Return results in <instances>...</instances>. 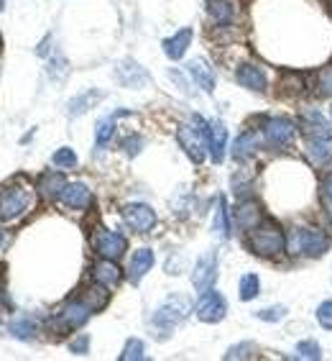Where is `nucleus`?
Returning <instances> with one entry per match:
<instances>
[{"instance_id": "obj_22", "label": "nucleus", "mask_w": 332, "mask_h": 361, "mask_svg": "<svg viewBox=\"0 0 332 361\" xmlns=\"http://www.w3.org/2000/svg\"><path fill=\"white\" fill-rule=\"evenodd\" d=\"M92 277H95V282H100L105 287H115L120 282V269L115 267L113 259H103V262H97L92 267Z\"/></svg>"}, {"instance_id": "obj_34", "label": "nucleus", "mask_w": 332, "mask_h": 361, "mask_svg": "<svg viewBox=\"0 0 332 361\" xmlns=\"http://www.w3.org/2000/svg\"><path fill=\"white\" fill-rule=\"evenodd\" d=\"M314 92H317L319 97H330L332 95V67L319 70L317 82H314Z\"/></svg>"}, {"instance_id": "obj_30", "label": "nucleus", "mask_w": 332, "mask_h": 361, "mask_svg": "<svg viewBox=\"0 0 332 361\" xmlns=\"http://www.w3.org/2000/svg\"><path fill=\"white\" fill-rule=\"evenodd\" d=\"M79 298H82L92 310H100V307L108 305V292H105V285H100V282H97L95 287H87Z\"/></svg>"}, {"instance_id": "obj_18", "label": "nucleus", "mask_w": 332, "mask_h": 361, "mask_svg": "<svg viewBox=\"0 0 332 361\" xmlns=\"http://www.w3.org/2000/svg\"><path fill=\"white\" fill-rule=\"evenodd\" d=\"M233 218H236V226L241 231H253L258 226V221H261V208H258V202L245 200L236 208Z\"/></svg>"}, {"instance_id": "obj_2", "label": "nucleus", "mask_w": 332, "mask_h": 361, "mask_svg": "<svg viewBox=\"0 0 332 361\" xmlns=\"http://www.w3.org/2000/svg\"><path fill=\"white\" fill-rule=\"evenodd\" d=\"M208 133H210V123L202 121L200 116H192V121L179 126V131H177V141H179L181 149L187 152V157L194 164H202V161H205V154L210 152Z\"/></svg>"}, {"instance_id": "obj_3", "label": "nucleus", "mask_w": 332, "mask_h": 361, "mask_svg": "<svg viewBox=\"0 0 332 361\" xmlns=\"http://www.w3.org/2000/svg\"><path fill=\"white\" fill-rule=\"evenodd\" d=\"M330 249V238L317 228H291L286 236V251L291 257H322Z\"/></svg>"}, {"instance_id": "obj_15", "label": "nucleus", "mask_w": 332, "mask_h": 361, "mask_svg": "<svg viewBox=\"0 0 332 361\" xmlns=\"http://www.w3.org/2000/svg\"><path fill=\"white\" fill-rule=\"evenodd\" d=\"M299 121H302L307 139H330V123L319 111H305Z\"/></svg>"}, {"instance_id": "obj_39", "label": "nucleus", "mask_w": 332, "mask_h": 361, "mask_svg": "<svg viewBox=\"0 0 332 361\" xmlns=\"http://www.w3.org/2000/svg\"><path fill=\"white\" fill-rule=\"evenodd\" d=\"M70 351L77 356H84L87 351H90V336H77L75 341H70Z\"/></svg>"}, {"instance_id": "obj_43", "label": "nucleus", "mask_w": 332, "mask_h": 361, "mask_svg": "<svg viewBox=\"0 0 332 361\" xmlns=\"http://www.w3.org/2000/svg\"><path fill=\"white\" fill-rule=\"evenodd\" d=\"M0 243H3V231H0Z\"/></svg>"}, {"instance_id": "obj_23", "label": "nucleus", "mask_w": 332, "mask_h": 361, "mask_svg": "<svg viewBox=\"0 0 332 361\" xmlns=\"http://www.w3.org/2000/svg\"><path fill=\"white\" fill-rule=\"evenodd\" d=\"M258 149V136L253 131H243L236 141H233V159L245 161L248 157H253Z\"/></svg>"}, {"instance_id": "obj_4", "label": "nucleus", "mask_w": 332, "mask_h": 361, "mask_svg": "<svg viewBox=\"0 0 332 361\" xmlns=\"http://www.w3.org/2000/svg\"><path fill=\"white\" fill-rule=\"evenodd\" d=\"M250 249L256 257L263 259H271L281 254L286 249V238H284V231L279 228L274 221H266L263 226H256V228L250 231Z\"/></svg>"}, {"instance_id": "obj_29", "label": "nucleus", "mask_w": 332, "mask_h": 361, "mask_svg": "<svg viewBox=\"0 0 332 361\" xmlns=\"http://www.w3.org/2000/svg\"><path fill=\"white\" fill-rule=\"evenodd\" d=\"M8 331L15 336V338H21V341H31L36 336V320L34 318H28V315H23V318L13 320L11 326H8Z\"/></svg>"}, {"instance_id": "obj_17", "label": "nucleus", "mask_w": 332, "mask_h": 361, "mask_svg": "<svg viewBox=\"0 0 332 361\" xmlns=\"http://www.w3.org/2000/svg\"><path fill=\"white\" fill-rule=\"evenodd\" d=\"M118 80H120V85H125V87H141V85L148 82V75H146V70L139 62L125 59V62L118 64Z\"/></svg>"}, {"instance_id": "obj_13", "label": "nucleus", "mask_w": 332, "mask_h": 361, "mask_svg": "<svg viewBox=\"0 0 332 361\" xmlns=\"http://www.w3.org/2000/svg\"><path fill=\"white\" fill-rule=\"evenodd\" d=\"M236 80L245 87V90H253V92H266V72L258 67V64H241L236 72Z\"/></svg>"}, {"instance_id": "obj_28", "label": "nucleus", "mask_w": 332, "mask_h": 361, "mask_svg": "<svg viewBox=\"0 0 332 361\" xmlns=\"http://www.w3.org/2000/svg\"><path fill=\"white\" fill-rule=\"evenodd\" d=\"M215 233L220 238H230V218H228V205L222 197H217V210H215V221H212Z\"/></svg>"}, {"instance_id": "obj_33", "label": "nucleus", "mask_w": 332, "mask_h": 361, "mask_svg": "<svg viewBox=\"0 0 332 361\" xmlns=\"http://www.w3.org/2000/svg\"><path fill=\"white\" fill-rule=\"evenodd\" d=\"M51 161H54V167L72 169V167H77V154L72 152L70 146H62L59 152H54V157H51Z\"/></svg>"}, {"instance_id": "obj_10", "label": "nucleus", "mask_w": 332, "mask_h": 361, "mask_svg": "<svg viewBox=\"0 0 332 361\" xmlns=\"http://www.w3.org/2000/svg\"><path fill=\"white\" fill-rule=\"evenodd\" d=\"M92 243H95V251L100 254L103 259H120L125 254V249H128V241H125L120 233H115V231H108V228H100L95 233V238H92Z\"/></svg>"}, {"instance_id": "obj_31", "label": "nucleus", "mask_w": 332, "mask_h": 361, "mask_svg": "<svg viewBox=\"0 0 332 361\" xmlns=\"http://www.w3.org/2000/svg\"><path fill=\"white\" fill-rule=\"evenodd\" d=\"M258 292H261V279L258 274H243L241 277V300H253L258 298Z\"/></svg>"}, {"instance_id": "obj_1", "label": "nucleus", "mask_w": 332, "mask_h": 361, "mask_svg": "<svg viewBox=\"0 0 332 361\" xmlns=\"http://www.w3.org/2000/svg\"><path fill=\"white\" fill-rule=\"evenodd\" d=\"M36 195L34 190L23 185V182H11L0 188V221L13 223L18 218H23L28 210L34 208Z\"/></svg>"}, {"instance_id": "obj_32", "label": "nucleus", "mask_w": 332, "mask_h": 361, "mask_svg": "<svg viewBox=\"0 0 332 361\" xmlns=\"http://www.w3.org/2000/svg\"><path fill=\"white\" fill-rule=\"evenodd\" d=\"M256 343L253 341H243V343H238V346H230L228 354H225V359L233 361V359H253L256 356Z\"/></svg>"}, {"instance_id": "obj_24", "label": "nucleus", "mask_w": 332, "mask_h": 361, "mask_svg": "<svg viewBox=\"0 0 332 361\" xmlns=\"http://www.w3.org/2000/svg\"><path fill=\"white\" fill-rule=\"evenodd\" d=\"M307 157H309L312 164H317V167H325L327 161L332 159V144H330V139H309V141H307Z\"/></svg>"}, {"instance_id": "obj_25", "label": "nucleus", "mask_w": 332, "mask_h": 361, "mask_svg": "<svg viewBox=\"0 0 332 361\" xmlns=\"http://www.w3.org/2000/svg\"><path fill=\"white\" fill-rule=\"evenodd\" d=\"M64 177L59 172H49V174H44L42 180H39V192L46 197V200H56L59 195H62V190H64Z\"/></svg>"}, {"instance_id": "obj_8", "label": "nucleus", "mask_w": 332, "mask_h": 361, "mask_svg": "<svg viewBox=\"0 0 332 361\" xmlns=\"http://www.w3.org/2000/svg\"><path fill=\"white\" fill-rule=\"evenodd\" d=\"M263 136H266V144L271 149H284L297 136V126L289 118H271L263 126Z\"/></svg>"}, {"instance_id": "obj_16", "label": "nucleus", "mask_w": 332, "mask_h": 361, "mask_svg": "<svg viewBox=\"0 0 332 361\" xmlns=\"http://www.w3.org/2000/svg\"><path fill=\"white\" fill-rule=\"evenodd\" d=\"M153 251L151 249H139L136 254H133V259H131V267H128V279H131L133 285H139L141 279L151 271V267H153Z\"/></svg>"}, {"instance_id": "obj_38", "label": "nucleus", "mask_w": 332, "mask_h": 361, "mask_svg": "<svg viewBox=\"0 0 332 361\" xmlns=\"http://www.w3.org/2000/svg\"><path fill=\"white\" fill-rule=\"evenodd\" d=\"M317 323L325 328V331H332V300H325V302L317 307Z\"/></svg>"}, {"instance_id": "obj_44", "label": "nucleus", "mask_w": 332, "mask_h": 361, "mask_svg": "<svg viewBox=\"0 0 332 361\" xmlns=\"http://www.w3.org/2000/svg\"><path fill=\"white\" fill-rule=\"evenodd\" d=\"M330 116H332V108H330Z\"/></svg>"}, {"instance_id": "obj_14", "label": "nucleus", "mask_w": 332, "mask_h": 361, "mask_svg": "<svg viewBox=\"0 0 332 361\" xmlns=\"http://www.w3.org/2000/svg\"><path fill=\"white\" fill-rule=\"evenodd\" d=\"M208 146L210 157L215 164H220L225 159V146H228V128L222 121H210V133H208Z\"/></svg>"}, {"instance_id": "obj_7", "label": "nucleus", "mask_w": 332, "mask_h": 361, "mask_svg": "<svg viewBox=\"0 0 332 361\" xmlns=\"http://www.w3.org/2000/svg\"><path fill=\"white\" fill-rule=\"evenodd\" d=\"M92 313H95V310H92L82 298H77V300H72V302H67V305L62 307V313L56 315V328H62V331H75V328L84 326V323L90 320Z\"/></svg>"}, {"instance_id": "obj_26", "label": "nucleus", "mask_w": 332, "mask_h": 361, "mask_svg": "<svg viewBox=\"0 0 332 361\" xmlns=\"http://www.w3.org/2000/svg\"><path fill=\"white\" fill-rule=\"evenodd\" d=\"M120 116H125V111L113 113V116H108V118H103L100 123H97V131H95V144H97V149H103V146L110 144L113 133H115V121H118Z\"/></svg>"}, {"instance_id": "obj_21", "label": "nucleus", "mask_w": 332, "mask_h": 361, "mask_svg": "<svg viewBox=\"0 0 332 361\" xmlns=\"http://www.w3.org/2000/svg\"><path fill=\"white\" fill-rule=\"evenodd\" d=\"M208 13L217 26H230L236 21V6L230 0H210Z\"/></svg>"}, {"instance_id": "obj_42", "label": "nucleus", "mask_w": 332, "mask_h": 361, "mask_svg": "<svg viewBox=\"0 0 332 361\" xmlns=\"http://www.w3.org/2000/svg\"><path fill=\"white\" fill-rule=\"evenodd\" d=\"M3 8H6V0H0V11H3Z\"/></svg>"}, {"instance_id": "obj_40", "label": "nucleus", "mask_w": 332, "mask_h": 361, "mask_svg": "<svg viewBox=\"0 0 332 361\" xmlns=\"http://www.w3.org/2000/svg\"><path fill=\"white\" fill-rule=\"evenodd\" d=\"M319 190H322L319 195H322V202H325L327 213L332 216V172L327 174L325 180H322V188H319Z\"/></svg>"}, {"instance_id": "obj_37", "label": "nucleus", "mask_w": 332, "mask_h": 361, "mask_svg": "<svg viewBox=\"0 0 332 361\" xmlns=\"http://www.w3.org/2000/svg\"><path fill=\"white\" fill-rule=\"evenodd\" d=\"M258 320H266V323H279V320L286 318V307L284 305H274V307H263V310H256Z\"/></svg>"}, {"instance_id": "obj_41", "label": "nucleus", "mask_w": 332, "mask_h": 361, "mask_svg": "<svg viewBox=\"0 0 332 361\" xmlns=\"http://www.w3.org/2000/svg\"><path fill=\"white\" fill-rule=\"evenodd\" d=\"M141 146H143V141L139 139V136H131V139H125L123 141V149L128 154H131V157H136V154L141 152Z\"/></svg>"}, {"instance_id": "obj_19", "label": "nucleus", "mask_w": 332, "mask_h": 361, "mask_svg": "<svg viewBox=\"0 0 332 361\" xmlns=\"http://www.w3.org/2000/svg\"><path fill=\"white\" fill-rule=\"evenodd\" d=\"M187 72L194 82H197V87H202L205 92L215 90V72L205 59H192V62L187 64Z\"/></svg>"}, {"instance_id": "obj_27", "label": "nucleus", "mask_w": 332, "mask_h": 361, "mask_svg": "<svg viewBox=\"0 0 332 361\" xmlns=\"http://www.w3.org/2000/svg\"><path fill=\"white\" fill-rule=\"evenodd\" d=\"M103 97V92H82V95H77L75 100H70V105H67V113H70L72 118H77V116H82V113H87L92 108V105L97 103Z\"/></svg>"}, {"instance_id": "obj_6", "label": "nucleus", "mask_w": 332, "mask_h": 361, "mask_svg": "<svg viewBox=\"0 0 332 361\" xmlns=\"http://www.w3.org/2000/svg\"><path fill=\"white\" fill-rule=\"evenodd\" d=\"M194 313L202 323H220L228 313V302L222 298L220 292H215L212 287L210 290L202 292V298L197 300V307H194Z\"/></svg>"}, {"instance_id": "obj_5", "label": "nucleus", "mask_w": 332, "mask_h": 361, "mask_svg": "<svg viewBox=\"0 0 332 361\" xmlns=\"http://www.w3.org/2000/svg\"><path fill=\"white\" fill-rule=\"evenodd\" d=\"M189 310H192V305H189L187 298H169L161 307H156V313H153L151 323L159 331H164V334H169V331H174V328L179 326L181 320L187 318Z\"/></svg>"}, {"instance_id": "obj_20", "label": "nucleus", "mask_w": 332, "mask_h": 361, "mask_svg": "<svg viewBox=\"0 0 332 361\" xmlns=\"http://www.w3.org/2000/svg\"><path fill=\"white\" fill-rule=\"evenodd\" d=\"M189 44H192V28H181V31H177L172 39H166L164 42V54L177 62V59H181V56L187 54Z\"/></svg>"}, {"instance_id": "obj_36", "label": "nucleus", "mask_w": 332, "mask_h": 361, "mask_svg": "<svg viewBox=\"0 0 332 361\" xmlns=\"http://www.w3.org/2000/svg\"><path fill=\"white\" fill-rule=\"evenodd\" d=\"M141 359H146L143 343H141L139 338H131L128 343H125L123 354H120V361H141Z\"/></svg>"}, {"instance_id": "obj_35", "label": "nucleus", "mask_w": 332, "mask_h": 361, "mask_svg": "<svg viewBox=\"0 0 332 361\" xmlns=\"http://www.w3.org/2000/svg\"><path fill=\"white\" fill-rule=\"evenodd\" d=\"M297 354H299V359L319 361L322 359V348H319V343H314V341H302V343H297Z\"/></svg>"}, {"instance_id": "obj_12", "label": "nucleus", "mask_w": 332, "mask_h": 361, "mask_svg": "<svg viewBox=\"0 0 332 361\" xmlns=\"http://www.w3.org/2000/svg\"><path fill=\"white\" fill-rule=\"evenodd\" d=\"M59 197H62V202L67 205V208H75V210H84L92 205V192L87 185H82V182H70V185H64Z\"/></svg>"}, {"instance_id": "obj_9", "label": "nucleus", "mask_w": 332, "mask_h": 361, "mask_svg": "<svg viewBox=\"0 0 332 361\" xmlns=\"http://www.w3.org/2000/svg\"><path fill=\"white\" fill-rule=\"evenodd\" d=\"M123 221L131 226L136 233H148L156 226V210L146 202H131L123 208Z\"/></svg>"}, {"instance_id": "obj_11", "label": "nucleus", "mask_w": 332, "mask_h": 361, "mask_svg": "<svg viewBox=\"0 0 332 361\" xmlns=\"http://www.w3.org/2000/svg\"><path fill=\"white\" fill-rule=\"evenodd\" d=\"M215 279H217V254L210 251V254L197 259V264H194L192 271V285L197 292H205L215 285Z\"/></svg>"}]
</instances>
